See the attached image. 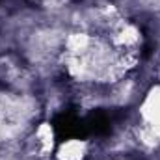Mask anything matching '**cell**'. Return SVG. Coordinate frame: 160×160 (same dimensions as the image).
I'll use <instances>...</instances> for the list:
<instances>
[{"mask_svg": "<svg viewBox=\"0 0 160 160\" xmlns=\"http://www.w3.org/2000/svg\"><path fill=\"white\" fill-rule=\"evenodd\" d=\"M52 128L60 142L71 140V138H86L84 118H80L73 112H63V114L56 116L52 121Z\"/></svg>", "mask_w": 160, "mask_h": 160, "instance_id": "obj_1", "label": "cell"}]
</instances>
